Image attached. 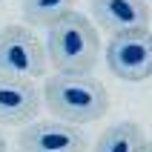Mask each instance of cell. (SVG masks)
Segmentation results:
<instances>
[{
    "mask_svg": "<svg viewBox=\"0 0 152 152\" xmlns=\"http://www.w3.org/2000/svg\"><path fill=\"white\" fill-rule=\"evenodd\" d=\"M46 60L58 75H89L101 60V37L86 15L69 12L46 29Z\"/></svg>",
    "mask_w": 152,
    "mask_h": 152,
    "instance_id": "6da1fadb",
    "label": "cell"
},
{
    "mask_svg": "<svg viewBox=\"0 0 152 152\" xmlns=\"http://www.w3.org/2000/svg\"><path fill=\"white\" fill-rule=\"evenodd\" d=\"M43 103L55 121L83 126L101 121L109 109L106 86L92 75H55L43 83Z\"/></svg>",
    "mask_w": 152,
    "mask_h": 152,
    "instance_id": "7a4b0ae2",
    "label": "cell"
},
{
    "mask_svg": "<svg viewBox=\"0 0 152 152\" xmlns=\"http://www.w3.org/2000/svg\"><path fill=\"white\" fill-rule=\"evenodd\" d=\"M49 60L43 46L29 26L12 23L0 29V72L23 80H37L46 75Z\"/></svg>",
    "mask_w": 152,
    "mask_h": 152,
    "instance_id": "3957f363",
    "label": "cell"
},
{
    "mask_svg": "<svg viewBox=\"0 0 152 152\" xmlns=\"http://www.w3.org/2000/svg\"><path fill=\"white\" fill-rule=\"evenodd\" d=\"M106 66L121 80H146L152 77V32H126L115 34L106 43Z\"/></svg>",
    "mask_w": 152,
    "mask_h": 152,
    "instance_id": "277c9868",
    "label": "cell"
},
{
    "mask_svg": "<svg viewBox=\"0 0 152 152\" xmlns=\"http://www.w3.org/2000/svg\"><path fill=\"white\" fill-rule=\"evenodd\" d=\"M17 144L23 152H86V135L63 121H32Z\"/></svg>",
    "mask_w": 152,
    "mask_h": 152,
    "instance_id": "5b68a950",
    "label": "cell"
},
{
    "mask_svg": "<svg viewBox=\"0 0 152 152\" xmlns=\"http://www.w3.org/2000/svg\"><path fill=\"white\" fill-rule=\"evenodd\" d=\"M92 17L103 32L115 37V34L149 29L152 9L149 0H92Z\"/></svg>",
    "mask_w": 152,
    "mask_h": 152,
    "instance_id": "8992f818",
    "label": "cell"
},
{
    "mask_svg": "<svg viewBox=\"0 0 152 152\" xmlns=\"http://www.w3.org/2000/svg\"><path fill=\"white\" fill-rule=\"evenodd\" d=\"M40 112V92L34 80L12 77L0 72V124L26 126Z\"/></svg>",
    "mask_w": 152,
    "mask_h": 152,
    "instance_id": "52a82bcc",
    "label": "cell"
},
{
    "mask_svg": "<svg viewBox=\"0 0 152 152\" xmlns=\"http://www.w3.org/2000/svg\"><path fill=\"white\" fill-rule=\"evenodd\" d=\"M141 144H144L141 126L135 121H121V124H112L109 129H103L92 152H138Z\"/></svg>",
    "mask_w": 152,
    "mask_h": 152,
    "instance_id": "ba28073f",
    "label": "cell"
},
{
    "mask_svg": "<svg viewBox=\"0 0 152 152\" xmlns=\"http://www.w3.org/2000/svg\"><path fill=\"white\" fill-rule=\"evenodd\" d=\"M77 0H23V20L29 26H46L58 23L63 15L72 12Z\"/></svg>",
    "mask_w": 152,
    "mask_h": 152,
    "instance_id": "9c48e42d",
    "label": "cell"
},
{
    "mask_svg": "<svg viewBox=\"0 0 152 152\" xmlns=\"http://www.w3.org/2000/svg\"><path fill=\"white\" fill-rule=\"evenodd\" d=\"M138 152H152V141H144V144L138 146Z\"/></svg>",
    "mask_w": 152,
    "mask_h": 152,
    "instance_id": "30bf717a",
    "label": "cell"
},
{
    "mask_svg": "<svg viewBox=\"0 0 152 152\" xmlns=\"http://www.w3.org/2000/svg\"><path fill=\"white\" fill-rule=\"evenodd\" d=\"M0 152H6V141H3V135H0Z\"/></svg>",
    "mask_w": 152,
    "mask_h": 152,
    "instance_id": "8fae6325",
    "label": "cell"
}]
</instances>
